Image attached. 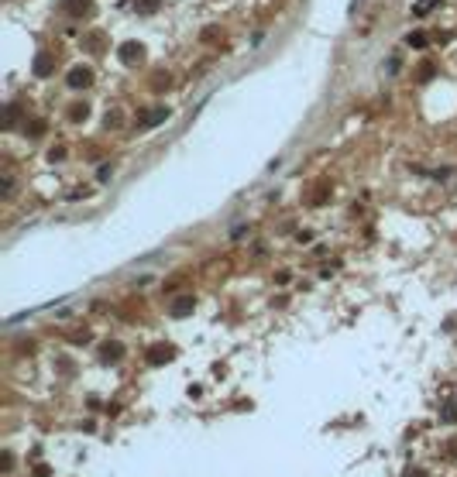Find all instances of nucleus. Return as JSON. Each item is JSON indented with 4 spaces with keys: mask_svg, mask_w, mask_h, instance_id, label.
I'll return each instance as SVG.
<instances>
[{
    "mask_svg": "<svg viewBox=\"0 0 457 477\" xmlns=\"http://www.w3.org/2000/svg\"><path fill=\"white\" fill-rule=\"evenodd\" d=\"M189 309H193V299H179V302L172 306V316H186Z\"/></svg>",
    "mask_w": 457,
    "mask_h": 477,
    "instance_id": "20e7f679",
    "label": "nucleus"
},
{
    "mask_svg": "<svg viewBox=\"0 0 457 477\" xmlns=\"http://www.w3.org/2000/svg\"><path fill=\"white\" fill-rule=\"evenodd\" d=\"M402 477H426V470H423V467H406V474H402Z\"/></svg>",
    "mask_w": 457,
    "mask_h": 477,
    "instance_id": "1a4fd4ad",
    "label": "nucleus"
},
{
    "mask_svg": "<svg viewBox=\"0 0 457 477\" xmlns=\"http://www.w3.org/2000/svg\"><path fill=\"white\" fill-rule=\"evenodd\" d=\"M90 79H93L90 69H72L69 72V86H90Z\"/></svg>",
    "mask_w": 457,
    "mask_h": 477,
    "instance_id": "f257e3e1",
    "label": "nucleus"
},
{
    "mask_svg": "<svg viewBox=\"0 0 457 477\" xmlns=\"http://www.w3.org/2000/svg\"><path fill=\"white\" fill-rule=\"evenodd\" d=\"M440 422H457V402H447L440 409Z\"/></svg>",
    "mask_w": 457,
    "mask_h": 477,
    "instance_id": "7ed1b4c3",
    "label": "nucleus"
},
{
    "mask_svg": "<svg viewBox=\"0 0 457 477\" xmlns=\"http://www.w3.org/2000/svg\"><path fill=\"white\" fill-rule=\"evenodd\" d=\"M121 52H124V58H127V62H137V58H141V48H137V45H124Z\"/></svg>",
    "mask_w": 457,
    "mask_h": 477,
    "instance_id": "423d86ee",
    "label": "nucleus"
},
{
    "mask_svg": "<svg viewBox=\"0 0 457 477\" xmlns=\"http://www.w3.org/2000/svg\"><path fill=\"white\" fill-rule=\"evenodd\" d=\"M0 464H4L0 470H14V453H11V450H4V453H0Z\"/></svg>",
    "mask_w": 457,
    "mask_h": 477,
    "instance_id": "0eeeda50",
    "label": "nucleus"
},
{
    "mask_svg": "<svg viewBox=\"0 0 457 477\" xmlns=\"http://www.w3.org/2000/svg\"><path fill=\"white\" fill-rule=\"evenodd\" d=\"M148 361H151V364L172 361V347H151V350H148Z\"/></svg>",
    "mask_w": 457,
    "mask_h": 477,
    "instance_id": "f03ea898",
    "label": "nucleus"
},
{
    "mask_svg": "<svg viewBox=\"0 0 457 477\" xmlns=\"http://www.w3.org/2000/svg\"><path fill=\"white\" fill-rule=\"evenodd\" d=\"M409 45H416V48H423V45H426V38H423V34H409Z\"/></svg>",
    "mask_w": 457,
    "mask_h": 477,
    "instance_id": "9d476101",
    "label": "nucleus"
},
{
    "mask_svg": "<svg viewBox=\"0 0 457 477\" xmlns=\"http://www.w3.org/2000/svg\"><path fill=\"white\" fill-rule=\"evenodd\" d=\"M121 354H124V347H121V343H107V347H103V357H107V361H117Z\"/></svg>",
    "mask_w": 457,
    "mask_h": 477,
    "instance_id": "39448f33",
    "label": "nucleus"
},
{
    "mask_svg": "<svg viewBox=\"0 0 457 477\" xmlns=\"http://www.w3.org/2000/svg\"><path fill=\"white\" fill-rule=\"evenodd\" d=\"M447 453H450V457H457V443H450V446H447Z\"/></svg>",
    "mask_w": 457,
    "mask_h": 477,
    "instance_id": "9b49d317",
    "label": "nucleus"
},
{
    "mask_svg": "<svg viewBox=\"0 0 457 477\" xmlns=\"http://www.w3.org/2000/svg\"><path fill=\"white\" fill-rule=\"evenodd\" d=\"M48 69H52V62H48V58H38V62H34V72H38V76H45Z\"/></svg>",
    "mask_w": 457,
    "mask_h": 477,
    "instance_id": "6e6552de",
    "label": "nucleus"
}]
</instances>
